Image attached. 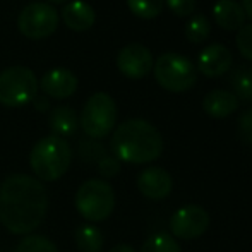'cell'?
I'll use <instances>...</instances> for the list:
<instances>
[{"mask_svg": "<svg viewBox=\"0 0 252 252\" xmlns=\"http://www.w3.org/2000/svg\"><path fill=\"white\" fill-rule=\"evenodd\" d=\"M47 209V189L36 177L16 173L0 186V223L10 233L30 235L43 223Z\"/></svg>", "mask_w": 252, "mask_h": 252, "instance_id": "obj_1", "label": "cell"}, {"mask_svg": "<svg viewBox=\"0 0 252 252\" xmlns=\"http://www.w3.org/2000/svg\"><path fill=\"white\" fill-rule=\"evenodd\" d=\"M110 148L119 161L144 165L161 156L163 137L159 130L148 120L129 119L115 129Z\"/></svg>", "mask_w": 252, "mask_h": 252, "instance_id": "obj_2", "label": "cell"}, {"mask_svg": "<svg viewBox=\"0 0 252 252\" xmlns=\"http://www.w3.org/2000/svg\"><path fill=\"white\" fill-rule=\"evenodd\" d=\"M72 150L65 139L48 136L40 139L30 153V166L40 182H53L67 173Z\"/></svg>", "mask_w": 252, "mask_h": 252, "instance_id": "obj_3", "label": "cell"}, {"mask_svg": "<svg viewBox=\"0 0 252 252\" xmlns=\"http://www.w3.org/2000/svg\"><path fill=\"white\" fill-rule=\"evenodd\" d=\"M74 204L77 213L88 221H105L115 208V192L106 180L90 179L79 186Z\"/></svg>", "mask_w": 252, "mask_h": 252, "instance_id": "obj_4", "label": "cell"}, {"mask_svg": "<svg viewBox=\"0 0 252 252\" xmlns=\"http://www.w3.org/2000/svg\"><path fill=\"white\" fill-rule=\"evenodd\" d=\"M155 79L170 93H184L197 81V69L187 57L175 52H166L153 63Z\"/></svg>", "mask_w": 252, "mask_h": 252, "instance_id": "obj_5", "label": "cell"}, {"mask_svg": "<svg viewBox=\"0 0 252 252\" xmlns=\"http://www.w3.org/2000/svg\"><path fill=\"white\" fill-rule=\"evenodd\" d=\"M38 88V77L30 67H9L0 72V105L9 108L28 105L36 98Z\"/></svg>", "mask_w": 252, "mask_h": 252, "instance_id": "obj_6", "label": "cell"}, {"mask_svg": "<svg viewBox=\"0 0 252 252\" xmlns=\"http://www.w3.org/2000/svg\"><path fill=\"white\" fill-rule=\"evenodd\" d=\"M117 122V105L108 93L91 94L81 112V129L90 139H103L113 130Z\"/></svg>", "mask_w": 252, "mask_h": 252, "instance_id": "obj_7", "label": "cell"}, {"mask_svg": "<svg viewBox=\"0 0 252 252\" xmlns=\"http://www.w3.org/2000/svg\"><path fill=\"white\" fill-rule=\"evenodd\" d=\"M17 28L30 40H45L59 28V14L50 3L33 2L19 12Z\"/></svg>", "mask_w": 252, "mask_h": 252, "instance_id": "obj_8", "label": "cell"}, {"mask_svg": "<svg viewBox=\"0 0 252 252\" xmlns=\"http://www.w3.org/2000/svg\"><path fill=\"white\" fill-rule=\"evenodd\" d=\"M209 226V215L202 206L187 204L179 208L170 218L172 237L182 240H194L204 235Z\"/></svg>", "mask_w": 252, "mask_h": 252, "instance_id": "obj_9", "label": "cell"}, {"mask_svg": "<svg viewBox=\"0 0 252 252\" xmlns=\"http://www.w3.org/2000/svg\"><path fill=\"white\" fill-rule=\"evenodd\" d=\"M117 67L129 79H143L153 69V55L150 48L141 43H130L117 55Z\"/></svg>", "mask_w": 252, "mask_h": 252, "instance_id": "obj_10", "label": "cell"}, {"mask_svg": "<svg viewBox=\"0 0 252 252\" xmlns=\"http://www.w3.org/2000/svg\"><path fill=\"white\" fill-rule=\"evenodd\" d=\"M137 189L146 199L163 201L172 194L173 179L165 168L161 166H150L144 168L137 175Z\"/></svg>", "mask_w": 252, "mask_h": 252, "instance_id": "obj_11", "label": "cell"}, {"mask_svg": "<svg viewBox=\"0 0 252 252\" xmlns=\"http://www.w3.org/2000/svg\"><path fill=\"white\" fill-rule=\"evenodd\" d=\"M233 57L225 45L213 43L199 53L197 67L206 77H220L232 69Z\"/></svg>", "mask_w": 252, "mask_h": 252, "instance_id": "obj_12", "label": "cell"}, {"mask_svg": "<svg viewBox=\"0 0 252 252\" xmlns=\"http://www.w3.org/2000/svg\"><path fill=\"white\" fill-rule=\"evenodd\" d=\"M40 86L47 96L55 98V100H65L76 93L77 77L67 69H53L41 77Z\"/></svg>", "mask_w": 252, "mask_h": 252, "instance_id": "obj_13", "label": "cell"}, {"mask_svg": "<svg viewBox=\"0 0 252 252\" xmlns=\"http://www.w3.org/2000/svg\"><path fill=\"white\" fill-rule=\"evenodd\" d=\"M62 19L69 30L86 31L96 21V12L90 3L83 2V0H74L62 9Z\"/></svg>", "mask_w": 252, "mask_h": 252, "instance_id": "obj_14", "label": "cell"}, {"mask_svg": "<svg viewBox=\"0 0 252 252\" xmlns=\"http://www.w3.org/2000/svg\"><path fill=\"white\" fill-rule=\"evenodd\" d=\"M202 108L211 119H225L239 108V100L226 90H213L202 100Z\"/></svg>", "mask_w": 252, "mask_h": 252, "instance_id": "obj_15", "label": "cell"}, {"mask_svg": "<svg viewBox=\"0 0 252 252\" xmlns=\"http://www.w3.org/2000/svg\"><path fill=\"white\" fill-rule=\"evenodd\" d=\"M215 21L221 30L237 31L246 24V12L235 0H218L213 7Z\"/></svg>", "mask_w": 252, "mask_h": 252, "instance_id": "obj_16", "label": "cell"}, {"mask_svg": "<svg viewBox=\"0 0 252 252\" xmlns=\"http://www.w3.org/2000/svg\"><path fill=\"white\" fill-rule=\"evenodd\" d=\"M48 126H50L52 136L57 137H69L76 134L77 127H79V119L77 113L74 112L70 106H57L52 110L50 119H48Z\"/></svg>", "mask_w": 252, "mask_h": 252, "instance_id": "obj_17", "label": "cell"}, {"mask_svg": "<svg viewBox=\"0 0 252 252\" xmlns=\"http://www.w3.org/2000/svg\"><path fill=\"white\" fill-rule=\"evenodd\" d=\"M76 246L81 252H101L105 239L98 226L94 225H81L74 233Z\"/></svg>", "mask_w": 252, "mask_h": 252, "instance_id": "obj_18", "label": "cell"}, {"mask_svg": "<svg viewBox=\"0 0 252 252\" xmlns=\"http://www.w3.org/2000/svg\"><path fill=\"white\" fill-rule=\"evenodd\" d=\"M230 83L237 100L252 101V67L244 65L232 72Z\"/></svg>", "mask_w": 252, "mask_h": 252, "instance_id": "obj_19", "label": "cell"}, {"mask_svg": "<svg viewBox=\"0 0 252 252\" xmlns=\"http://www.w3.org/2000/svg\"><path fill=\"white\" fill-rule=\"evenodd\" d=\"M139 252H182V251H180V246L175 240V237H172L166 232H158V233H153V235H150L144 240Z\"/></svg>", "mask_w": 252, "mask_h": 252, "instance_id": "obj_20", "label": "cell"}, {"mask_svg": "<svg viewBox=\"0 0 252 252\" xmlns=\"http://www.w3.org/2000/svg\"><path fill=\"white\" fill-rule=\"evenodd\" d=\"M209 34H211V24L204 14H196L190 17L186 26V36L190 43H202L208 40Z\"/></svg>", "mask_w": 252, "mask_h": 252, "instance_id": "obj_21", "label": "cell"}, {"mask_svg": "<svg viewBox=\"0 0 252 252\" xmlns=\"http://www.w3.org/2000/svg\"><path fill=\"white\" fill-rule=\"evenodd\" d=\"M126 2L134 16L141 19H153L161 14L165 0H126Z\"/></svg>", "mask_w": 252, "mask_h": 252, "instance_id": "obj_22", "label": "cell"}, {"mask_svg": "<svg viewBox=\"0 0 252 252\" xmlns=\"http://www.w3.org/2000/svg\"><path fill=\"white\" fill-rule=\"evenodd\" d=\"M14 252H59V249L48 237L28 235L17 244Z\"/></svg>", "mask_w": 252, "mask_h": 252, "instance_id": "obj_23", "label": "cell"}, {"mask_svg": "<svg viewBox=\"0 0 252 252\" xmlns=\"http://www.w3.org/2000/svg\"><path fill=\"white\" fill-rule=\"evenodd\" d=\"M106 156V148L96 139H86L79 143V158L84 163H98Z\"/></svg>", "mask_w": 252, "mask_h": 252, "instance_id": "obj_24", "label": "cell"}, {"mask_svg": "<svg viewBox=\"0 0 252 252\" xmlns=\"http://www.w3.org/2000/svg\"><path fill=\"white\" fill-rule=\"evenodd\" d=\"M237 48L244 59L252 62V23L244 24L237 33Z\"/></svg>", "mask_w": 252, "mask_h": 252, "instance_id": "obj_25", "label": "cell"}, {"mask_svg": "<svg viewBox=\"0 0 252 252\" xmlns=\"http://www.w3.org/2000/svg\"><path fill=\"white\" fill-rule=\"evenodd\" d=\"M98 172H100V175L103 177V180L112 179V177H115L117 173L120 172V161L115 156L106 155L105 158H101L100 161H98Z\"/></svg>", "mask_w": 252, "mask_h": 252, "instance_id": "obj_26", "label": "cell"}, {"mask_svg": "<svg viewBox=\"0 0 252 252\" xmlns=\"http://www.w3.org/2000/svg\"><path fill=\"white\" fill-rule=\"evenodd\" d=\"M165 2L168 9L179 17H187L196 10V0H165Z\"/></svg>", "mask_w": 252, "mask_h": 252, "instance_id": "obj_27", "label": "cell"}, {"mask_svg": "<svg viewBox=\"0 0 252 252\" xmlns=\"http://www.w3.org/2000/svg\"><path fill=\"white\" fill-rule=\"evenodd\" d=\"M239 136L244 143L252 146V108L246 110L239 117Z\"/></svg>", "mask_w": 252, "mask_h": 252, "instance_id": "obj_28", "label": "cell"}, {"mask_svg": "<svg viewBox=\"0 0 252 252\" xmlns=\"http://www.w3.org/2000/svg\"><path fill=\"white\" fill-rule=\"evenodd\" d=\"M33 103H34V106H36V110H40V112H45V110H48V106H50L47 98H41V96H38V94L33 100Z\"/></svg>", "mask_w": 252, "mask_h": 252, "instance_id": "obj_29", "label": "cell"}, {"mask_svg": "<svg viewBox=\"0 0 252 252\" xmlns=\"http://www.w3.org/2000/svg\"><path fill=\"white\" fill-rule=\"evenodd\" d=\"M108 252H136L132 246H129V244H119V246L112 247Z\"/></svg>", "mask_w": 252, "mask_h": 252, "instance_id": "obj_30", "label": "cell"}, {"mask_svg": "<svg viewBox=\"0 0 252 252\" xmlns=\"http://www.w3.org/2000/svg\"><path fill=\"white\" fill-rule=\"evenodd\" d=\"M242 9L244 12H246V17H249V19H252V0H242Z\"/></svg>", "mask_w": 252, "mask_h": 252, "instance_id": "obj_31", "label": "cell"}, {"mask_svg": "<svg viewBox=\"0 0 252 252\" xmlns=\"http://www.w3.org/2000/svg\"><path fill=\"white\" fill-rule=\"evenodd\" d=\"M48 2H52V3H63V2H67V0H48Z\"/></svg>", "mask_w": 252, "mask_h": 252, "instance_id": "obj_32", "label": "cell"}]
</instances>
